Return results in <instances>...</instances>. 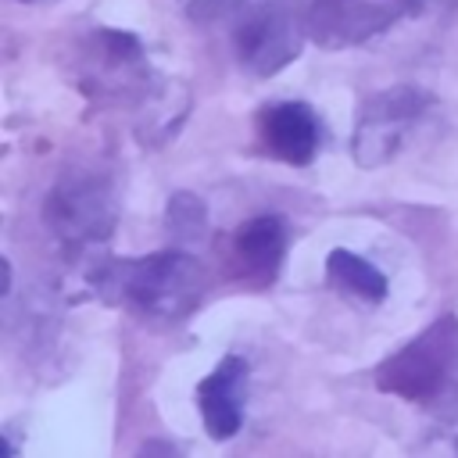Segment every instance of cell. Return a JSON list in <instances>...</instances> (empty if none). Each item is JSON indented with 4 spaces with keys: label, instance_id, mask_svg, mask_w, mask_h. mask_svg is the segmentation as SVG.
<instances>
[{
    "label": "cell",
    "instance_id": "cell-1",
    "mask_svg": "<svg viewBox=\"0 0 458 458\" xmlns=\"http://www.w3.org/2000/svg\"><path fill=\"white\" fill-rule=\"evenodd\" d=\"M86 297L132 308L157 322H182L197 311L208 290L200 261L186 247H165L147 258H100L82 276Z\"/></svg>",
    "mask_w": 458,
    "mask_h": 458
},
{
    "label": "cell",
    "instance_id": "cell-2",
    "mask_svg": "<svg viewBox=\"0 0 458 458\" xmlns=\"http://www.w3.org/2000/svg\"><path fill=\"white\" fill-rule=\"evenodd\" d=\"M43 229L64 258L107 243L118 225V190L100 168H64L43 197Z\"/></svg>",
    "mask_w": 458,
    "mask_h": 458
},
{
    "label": "cell",
    "instance_id": "cell-3",
    "mask_svg": "<svg viewBox=\"0 0 458 458\" xmlns=\"http://www.w3.org/2000/svg\"><path fill=\"white\" fill-rule=\"evenodd\" d=\"M75 89L93 107H140L143 97L161 79L150 61L147 47L129 29L97 25L89 36L79 39L72 57Z\"/></svg>",
    "mask_w": 458,
    "mask_h": 458
},
{
    "label": "cell",
    "instance_id": "cell-4",
    "mask_svg": "<svg viewBox=\"0 0 458 458\" xmlns=\"http://www.w3.org/2000/svg\"><path fill=\"white\" fill-rule=\"evenodd\" d=\"M454 372H458V315L444 311L408 344L386 354L372 369V383L379 394L401 397L408 404H429L447 390Z\"/></svg>",
    "mask_w": 458,
    "mask_h": 458
},
{
    "label": "cell",
    "instance_id": "cell-5",
    "mask_svg": "<svg viewBox=\"0 0 458 458\" xmlns=\"http://www.w3.org/2000/svg\"><path fill=\"white\" fill-rule=\"evenodd\" d=\"M433 107H437V97L419 82H397L365 97L351 132L354 165L358 168L390 165L408 147L411 132L429 118Z\"/></svg>",
    "mask_w": 458,
    "mask_h": 458
},
{
    "label": "cell",
    "instance_id": "cell-6",
    "mask_svg": "<svg viewBox=\"0 0 458 458\" xmlns=\"http://www.w3.org/2000/svg\"><path fill=\"white\" fill-rule=\"evenodd\" d=\"M308 29L301 7L290 0H261L254 4L233 29V54L240 68L254 79H272L286 64H293L304 50Z\"/></svg>",
    "mask_w": 458,
    "mask_h": 458
},
{
    "label": "cell",
    "instance_id": "cell-7",
    "mask_svg": "<svg viewBox=\"0 0 458 458\" xmlns=\"http://www.w3.org/2000/svg\"><path fill=\"white\" fill-rule=\"evenodd\" d=\"M308 39L326 50L361 47L419 11V0H301Z\"/></svg>",
    "mask_w": 458,
    "mask_h": 458
},
{
    "label": "cell",
    "instance_id": "cell-8",
    "mask_svg": "<svg viewBox=\"0 0 458 458\" xmlns=\"http://www.w3.org/2000/svg\"><path fill=\"white\" fill-rule=\"evenodd\" d=\"M290 250V222L283 215H254L233 229L225 243L229 272L258 290L272 286Z\"/></svg>",
    "mask_w": 458,
    "mask_h": 458
},
{
    "label": "cell",
    "instance_id": "cell-9",
    "mask_svg": "<svg viewBox=\"0 0 458 458\" xmlns=\"http://www.w3.org/2000/svg\"><path fill=\"white\" fill-rule=\"evenodd\" d=\"M258 147L283 165H311L322 150V122L304 100H279L258 111Z\"/></svg>",
    "mask_w": 458,
    "mask_h": 458
},
{
    "label": "cell",
    "instance_id": "cell-10",
    "mask_svg": "<svg viewBox=\"0 0 458 458\" xmlns=\"http://www.w3.org/2000/svg\"><path fill=\"white\" fill-rule=\"evenodd\" d=\"M250 390V365L240 354H225L197 383V411L211 440H233L243 429Z\"/></svg>",
    "mask_w": 458,
    "mask_h": 458
},
{
    "label": "cell",
    "instance_id": "cell-11",
    "mask_svg": "<svg viewBox=\"0 0 458 458\" xmlns=\"http://www.w3.org/2000/svg\"><path fill=\"white\" fill-rule=\"evenodd\" d=\"M186 114H190V93L179 82L161 75L154 82V89L143 97V104L136 107V136H140V143H147V147L168 143L179 132V125L186 122Z\"/></svg>",
    "mask_w": 458,
    "mask_h": 458
},
{
    "label": "cell",
    "instance_id": "cell-12",
    "mask_svg": "<svg viewBox=\"0 0 458 458\" xmlns=\"http://www.w3.org/2000/svg\"><path fill=\"white\" fill-rule=\"evenodd\" d=\"M326 283L347 297H358L365 304H379L390 293V279L383 276L379 265H372L369 258L354 254V250H329L326 258Z\"/></svg>",
    "mask_w": 458,
    "mask_h": 458
},
{
    "label": "cell",
    "instance_id": "cell-13",
    "mask_svg": "<svg viewBox=\"0 0 458 458\" xmlns=\"http://www.w3.org/2000/svg\"><path fill=\"white\" fill-rule=\"evenodd\" d=\"M165 229H168V240L175 247H197L208 240V204L190 193V190H175L165 204Z\"/></svg>",
    "mask_w": 458,
    "mask_h": 458
},
{
    "label": "cell",
    "instance_id": "cell-14",
    "mask_svg": "<svg viewBox=\"0 0 458 458\" xmlns=\"http://www.w3.org/2000/svg\"><path fill=\"white\" fill-rule=\"evenodd\" d=\"M247 0H179L182 14L193 21V25H215V21H225L229 14L243 11Z\"/></svg>",
    "mask_w": 458,
    "mask_h": 458
},
{
    "label": "cell",
    "instance_id": "cell-15",
    "mask_svg": "<svg viewBox=\"0 0 458 458\" xmlns=\"http://www.w3.org/2000/svg\"><path fill=\"white\" fill-rule=\"evenodd\" d=\"M433 451H447V454H458V397H451V404L437 415L433 422V433L426 440Z\"/></svg>",
    "mask_w": 458,
    "mask_h": 458
},
{
    "label": "cell",
    "instance_id": "cell-16",
    "mask_svg": "<svg viewBox=\"0 0 458 458\" xmlns=\"http://www.w3.org/2000/svg\"><path fill=\"white\" fill-rule=\"evenodd\" d=\"M18 4H47V0H18Z\"/></svg>",
    "mask_w": 458,
    "mask_h": 458
}]
</instances>
